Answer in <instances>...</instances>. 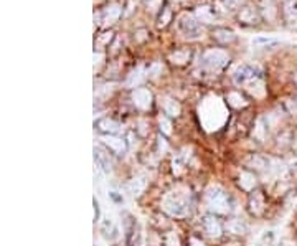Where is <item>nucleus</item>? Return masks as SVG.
I'll use <instances>...</instances> for the list:
<instances>
[{
  "label": "nucleus",
  "instance_id": "nucleus-1",
  "mask_svg": "<svg viewBox=\"0 0 297 246\" xmlns=\"http://www.w3.org/2000/svg\"><path fill=\"white\" fill-rule=\"evenodd\" d=\"M162 208L172 217H185L190 211V202L187 192H170L164 197L162 200Z\"/></svg>",
  "mask_w": 297,
  "mask_h": 246
},
{
  "label": "nucleus",
  "instance_id": "nucleus-2",
  "mask_svg": "<svg viewBox=\"0 0 297 246\" xmlns=\"http://www.w3.org/2000/svg\"><path fill=\"white\" fill-rule=\"evenodd\" d=\"M207 205L208 208L215 213H228L230 211V200L226 197V193L223 192L220 187H210L207 192Z\"/></svg>",
  "mask_w": 297,
  "mask_h": 246
},
{
  "label": "nucleus",
  "instance_id": "nucleus-3",
  "mask_svg": "<svg viewBox=\"0 0 297 246\" xmlns=\"http://www.w3.org/2000/svg\"><path fill=\"white\" fill-rule=\"evenodd\" d=\"M226 63H228V55L223 50H210L202 58L203 68L208 71H220Z\"/></svg>",
  "mask_w": 297,
  "mask_h": 246
},
{
  "label": "nucleus",
  "instance_id": "nucleus-4",
  "mask_svg": "<svg viewBox=\"0 0 297 246\" xmlns=\"http://www.w3.org/2000/svg\"><path fill=\"white\" fill-rule=\"evenodd\" d=\"M255 78H257V70L255 66H251V64H241V66H238L233 73L234 83L243 84V86L250 83L251 80H255Z\"/></svg>",
  "mask_w": 297,
  "mask_h": 246
},
{
  "label": "nucleus",
  "instance_id": "nucleus-5",
  "mask_svg": "<svg viewBox=\"0 0 297 246\" xmlns=\"http://www.w3.org/2000/svg\"><path fill=\"white\" fill-rule=\"evenodd\" d=\"M178 27L183 32L185 37H196L200 33V25L191 15H183L180 21H178Z\"/></svg>",
  "mask_w": 297,
  "mask_h": 246
},
{
  "label": "nucleus",
  "instance_id": "nucleus-6",
  "mask_svg": "<svg viewBox=\"0 0 297 246\" xmlns=\"http://www.w3.org/2000/svg\"><path fill=\"white\" fill-rule=\"evenodd\" d=\"M94 164L98 169H101L104 172H111L112 161L109 159V154L101 145H94Z\"/></svg>",
  "mask_w": 297,
  "mask_h": 246
},
{
  "label": "nucleus",
  "instance_id": "nucleus-7",
  "mask_svg": "<svg viewBox=\"0 0 297 246\" xmlns=\"http://www.w3.org/2000/svg\"><path fill=\"white\" fill-rule=\"evenodd\" d=\"M132 102L139 109H148L152 104V94L146 88H139L132 93Z\"/></svg>",
  "mask_w": 297,
  "mask_h": 246
},
{
  "label": "nucleus",
  "instance_id": "nucleus-8",
  "mask_svg": "<svg viewBox=\"0 0 297 246\" xmlns=\"http://www.w3.org/2000/svg\"><path fill=\"white\" fill-rule=\"evenodd\" d=\"M99 230H101V235L107 241H114L117 236H119V230H117L116 223L112 222L111 218H104L103 222H101V226H99Z\"/></svg>",
  "mask_w": 297,
  "mask_h": 246
},
{
  "label": "nucleus",
  "instance_id": "nucleus-9",
  "mask_svg": "<svg viewBox=\"0 0 297 246\" xmlns=\"http://www.w3.org/2000/svg\"><path fill=\"white\" fill-rule=\"evenodd\" d=\"M203 228H205V231L208 233V236H212V238H220L221 233H223V228L220 225V222H218L215 217H205L203 218Z\"/></svg>",
  "mask_w": 297,
  "mask_h": 246
},
{
  "label": "nucleus",
  "instance_id": "nucleus-10",
  "mask_svg": "<svg viewBox=\"0 0 297 246\" xmlns=\"http://www.w3.org/2000/svg\"><path fill=\"white\" fill-rule=\"evenodd\" d=\"M104 142V145H107L109 149L112 150L114 154L117 155H121V154H124L126 152V142L119 139V137H114V136H104L103 139Z\"/></svg>",
  "mask_w": 297,
  "mask_h": 246
},
{
  "label": "nucleus",
  "instance_id": "nucleus-11",
  "mask_svg": "<svg viewBox=\"0 0 297 246\" xmlns=\"http://www.w3.org/2000/svg\"><path fill=\"white\" fill-rule=\"evenodd\" d=\"M119 17H121V5H117V3H112V5H109L106 10L103 12V21L106 25L114 23Z\"/></svg>",
  "mask_w": 297,
  "mask_h": 246
},
{
  "label": "nucleus",
  "instance_id": "nucleus-12",
  "mask_svg": "<svg viewBox=\"0 0 297 246\" xmlns=\"http://www.w3.org/2000/svg\"><path fill=\"white\" fill-rule=\"evenodd\" d=\"M284 14L291 25L297 27V0H286L284 3Z\"/></svg>",
  "mask_w": 297,
  "mask_h": 246
},
{
  "label": "nucleus",
  "instance_id": "nucleus-13",
  "mask_svg": "<svg viewBox=\"0 0 297 246\" xmlns=\"http://www.w3.org/2000/svg\"><path fill=\"white\" fill-rule=\"evenodd\" d=\"M244 86H246V89L255 98H263L264 96V83H263V80H261L259 76L255 78V80H251L250 83H246Z\"/></svg>",
  "mask_w": 297,
  "mask_h": 246
},
{
  "label": "nucleus",
  "instance_id": "nucleus-14",
  "mask_svg": "<svg viewBox=\"0 0 297 246\" xmlns=\"http://www.w3.org/2000/svg\"><path fill=\"white\" fill-rule=\"evenodd\" d=\"M277 40L273 37H266V35H256L251 38V46H255V48L261 50V48H269V46L276 45Z\"/></svg>",
  "mask_w": 297,
  "mask_h": 246
},
{
  "label": "nucleus",
  "instance_id": "nucleus-15",
  "mask_svg": "<svg viewBox=\"0 0 297 246\" xmlns=\"http://www.w3.org/2000/svg\"><path fill=\"white\" fill-rule=\"evenodd\" d=\"M144 78H146V70H144V66H137L129 75L127 81H126V84H127L129 88H135V86H139V84L142 83Z\"/></svg>",
  "mask_w": 297,
  "mask_h": 246
},
{
  "label": "nucleus",
  "instance_id": "nucleus-16",
  "mask_svg": "<svg viewBox=\"0 0 297 246\" xmlns=\"http://www.w3.org/2000/svg\"><path fill=\"white\" fill-rule=\"evenodd\" d=\"M98 129L103 132H107V134H116L121 129V124L116 123V121H112V119H109V118H104V119L98 121Z\"/></svg>",
  "mask_w": 297,
  "mask_h": 246
},
{
  "label": "nucleus",
  "instance_id": "nucleus-17",
  "mask_svg": "<svg viewBox=\"0 0 297 246\" xmlns=\"http://www.w3.org/2000/svg\"><path fill=\"white\" fill-rule=\"evenodd\" d=\"M239 185L244 190H253L256 187V177L251 174V172H241L239 175Z\"/></svg>",
  "mask_w": 297,
  "mask_h": 246
},
{
  "label": "nucleus",
  "instance_id": "nucleus-18",
  "mask_svg": "<svg viewBox=\"0 0 297 246\" xmlns=\"http://www.w3.org/2000/svg\"><path fill=\"white\" fill-rule=\"evenodd\" d=\"M250 206H251V211L256 215H259L263 211V206H264V200H263V195L261 193H253L251 200H250Z\"/></svg>",
  "mask_w": 297,
  "mask_h": 246
},
{
  "label": "nucleus",
  "instance_id": "nucleus-19",
  "mask_svg": "<svg viewBox=\"0 0 297 246\" xmlns=\"http://www.w3.org/2000/svg\"><path fill=\"white\" fill-rule=\"evenodd\" d=\"M164 107H165V113H167L169 116H172V118H177V116L180 114V104L170 98H167L164 101Z\"/></svg>",
  "mask_w": 297,
  "mask_h": 246
},
{
  "label": "nucleus",
  "instance_id": "nucleus-20",
  "mask_svg": "<svg viewBox=\"0 0 297 246\" xmlns=\"http://www.w3.org/2000/svg\"><path fill=\"white\" fill-rule=\"evenodd\" d=\"M144 187H146V184H144L142 179H134V180H130V182L127 184V190L130 192V195H134V197L141 195Z\"/></svg>",
  "mask_w": 297,
  "mask_h": 246
},
{
  "label": "nucleus",
  "instance_id": "nucleus-21",
  "mask_svg": "<svg viewBox=\"0 0 297 246\" xmlns=\"http://www.w3.org/2000/svg\"><path fill=\"white\" fill-rule=\"evenodd\" d=\"M196 17H198V21H205V23H212L215 15L210 10L208 7H198L196 8Z\"/></svg>",
  "mask_w": 297,
  "mask_h": 246
},
{
  "label": "nucleus",
  "instance_id": "nucleus-22",
  "mask_svg": "<svg viewBox=\"0 0 297 246\" xmlns=\"http://www.w3.org/2000/svg\"><path fill=\"white\" fill-rule=\"evenodd\" d=\"M215 38L221 43H230L234 40V35H233V32H230V30H216Z\"/></svg>",
  "mask_w": 297,
  "mask_h": 246
},
{
  "label": "nucleus",
  "instance_id": "nucleus-23",
  "mask_svg": "<svg viewBox=\"0 0 297 246\" xmlns=\"http://www.w3.org/2000/svg\"><path fill=\"white\" fill-rule=\"evenodd\" d=\"M228 102L233 107H243L246 106V101H244V98L241 96L239 93H230L228 94Z\"/></svg>",
  "mask_w": 297,
  "mask_h": 246
},
{
  "label": "nucleus",
  "instance_id": "nucleus-24",
  "mask_svg": "<svg viewBox=\"0 0 297 246\" xmlns=\"http://www.w3.org/2000/svg\"><path fill=\"white\" fill-rule=\"evenodd\" d=\"M228 230L231 233H236V235H243V233L246 231V225L239 222V220H231L228 223Z\"/></svg>",
  "mask_w": 297,
  "mask_h": 246
},
{
  "label": "nucleus",
  "instance_id": "nucleus-25",
  "mask_svg": "<svg viewBox=\"0 0 297 246\" xmlns=\"http://www.w3.org/2000/svg\"><path fill=\"white\" fill-rule=\"evenodd\" d=\"M239 17H241V20L246 21V23H256V20H257V15L255 14L253 8H244Z\"/></svg>",
  "mask_w": 297,
  "mask_h": 246
},
{
  "label": "nucleus",
  "instance_id": "nucleus-26",
  "mask_svg": "<svg viewBox=\"0 0 297 246\" xmlns=\"http://www.w3.org/2000/svg\"><path fill=\"white\" fill-rule=\"evenodd\" d=\"M189 51H175V53L170 57V60H172L173 63H177V64H182V63H185V62H189Z\"/></svg>",
  "mask_w": 297,
  "mask_h": 246
},
{
  "label": "nucleus",
  "instance_id": "nucleus-27",
  "mask_svg": "<svg viewBox=\"0 0 297 246\" xmlns=\"http://www.w3.org/2000/svg\"><path fill=\"white\" fill-rule=\"evenodd\" d=\"M160 131H162L164 134H170V132H172V126H170V123H169L167 119L160 121Z\"/></svg>",
  "mask_w": 297,
  "mask_h": 246
},
{
  "label": "nucleus",
  "instance_id": "nucleus-28",
  "mask_svg": "<svg viewBox=\"0 0 297 246\" xmlns=\"http://www.w3.org/2000/svg\"><path fill=\"white\" fill-rule=\"evenodd\" d=\"M167 245L169 246H178V238L175 233H169L167 235Z\"/></svg>",
  "mask_w": 297,
  "mask_h": 246
},
{
  "label": "nucleus",
  "instance_id": "nucleus-29",
  "mask_svg": "<svg viewBox=\"0 0 297 246\" xmlns=\"http://www.w3.org/2000/svg\"><path fill=\"white\" fill-rule=\"evenodd\" d=\"M160 71H162V66H160V64H154V66L148 70V76H150V78H157Z\"/></svg>",
  "mask_w": 297,
  "mask_h": 246
},
{
  "label": "nucleus",
  "instance_id": "nucleus-30",
  "mask_svg": "<svg viewBox=\"0 0 297 246\" xmlns=\"http://www.w3.org/2000/svg\"><path fill=\"white\" fill-rule=\"evenodd\" d=\"M241 2H243V0H225V3H226V7H228V8H236Z\"/></svg>",
  "mask_w": 297,
  "mask_h": 246
},
{
  "label": "nucleus",
  "instance_id": "nucleus-31",
  "mask_svg": "<svg viewBox=\"0 0 297 246\" xmlns=\"http://www.w3.org/2000/svg\"><path fill=\"white\" fill-rule=\"evenodd\" d=\"M117 193H119V192H114V190H111V192H109V197H111L114 202H119V204H121V202H124V200H122V197H119Z\"/></svg>",
  "mask_w": 297,
  "mask_h": 246
},
{
  "label": "nucleus",
  "instance_id": "nucleus-32",
  "mask_svg": "<svg viewBox=\"0 0 297 246\" xmlns=\"http://www.w3.org/2000/svg\"><path fill=\"white\" fill-rule=\"evenodd\" d=\"M94 66H99L101 64V60H103V55L101 53H94Z\"/></svg>",
  "mask_w": 297,
  "mask_h": 246
},
{
  "label": "nucleus",
  "instance_id": "nucleus-33",
  "mask_svg": "<svg viewBox=\"0 0 297 246\" xmlns=\"http://www.w3.org/2000/svg\"><path fill=\"white\" fill-rule=\"evenodd\" d=\"M98 218H99V205H98V202L94 200V220L98 222Z\"/></svg>",
  "mask_w": 297,
  "mask_h": 246
},
{
  "label": "nucleus",
  "instance_id": "nucleus-34",
  "mask_svg": "<svg viewBox=\"0 0 297 246\" xmlns=\"http://www.w3.org/2000/svg\"><path fill=\"white\" fill-rule=\"evenodd\" d=\"M191 245H193V246H203L202 241H198V240H191Z\"/></svg>",
  "mask_w": 297,
  "mask_h": 246
}]
</instances>
